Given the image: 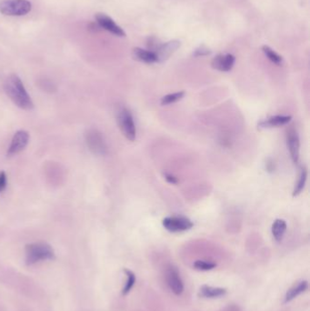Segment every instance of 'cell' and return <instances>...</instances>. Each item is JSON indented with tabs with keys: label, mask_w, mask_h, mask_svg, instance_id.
I'll list each match as a JSON object with an SVG mask.
<instances>
[{
	"label": "cell",
	"mask_w": 310,
	"mask_h": 311,
	"mask_svg": "<svg viewBox=\"0 0 310 311\" xmlns=\"http://www.w3.org/2000/svg\"><path fill=\"white\" fill-rule=\"evenodd\" d=\"M166 282L167 285L175 295L179 296L184 291V284L180 278L178 270L170 266L166 270Z\"/></svg>",
	"instance_id": "8"
},
{
	"label": "cell",
	"mask_w": 310,
	"mask_h": 311,
	"mask_svg": "<svg viewBox=\"0 0 310 311\" xmlns=\"http://www.w3.org/2000/svg\"><path fill=\"white\" fill-rule=\"evenodd\" d=\"M236 59L231 54L226 55H218L216 58H214L211 62V66L214 69H217L222 72H228L234 66Z\"/></svg>",
	"instance_id": "11"
},
{
	"label": "cell",
	"mask_w": 310,
	"mask_h": 311,
	"mask_svg": "<svg viewBox=\"0 0 310 311\" xmlns=\"http://www.w3.org/2000/svg\"><path fill=\"white\" fill-rule=\"evenodd\" d=\"M86 143L88 149L96 156H105L107 153L105 139L101 133L97 129H89L85 135Z\"/></svg>",
	"instance_id": "5"
},
{
	"label": "cell",
	"mask_w": 310,
	"mask_h": 311,
	"mask_svg": "<svg viewBox=\"0 0 310 311\" xmlns=\"http://www.w3.org/2000/svg\"><path fill=\"white\" fill-rule=\"evenodd\" d=\"M291 116H274L269 119H264L258 123L259 128H269V127H277V126L287 125L290 122Z\"/></svg>",
	"instance_id": "13"
},
{
	"label": "cell",
	"mask_w": 310,
	"mask_h": 311,
	"mask_svg": "<svg viewBox=\"0 0 310 311\" xmlns=\"http://www.w3.org/2000/svg\"><path fill=\"white\" fill-rule=\"evenodd\" d=\"M164 177H165V180H166L168 183H170V184H178V179H177L176 177H174L173 175H171V174L165 173V174H164Z\"/></svg>",
	"instance_id": "25"
},
{
	"label": "cell",
	"mask_w": 310,
	"mask_h": 311,
	"mask_svg": "<svg viewBox=\"0 0 310 311\" xmlns=\"http://www.w3.org/2000/svg\"><path fill=\"white\" fill-rule=\"evenodd\" d=\"M185 97V92L184 91H179V92L172 93L168 94L165 97L162 98L161 100V105L163 106H167L173 103H176L179 100H182Z\"/></svg>",
	"instance_id": "20"
},
{
	"label": "cell",
	"mask_w": 310,
	"mask_h": 311,
	"mask_svg": "<svg viewBox=\"0 0 310 311\" xmlns=\"http://www.w3.org/2000/svg\"><path fill=\"white\" fill-rule=\"evenodd\" d=\"M162 225L166 230L173 233L189 230L193 228V222L189 219L182 216H173L163 219Z\"/></svg>",
	"instance_id": "6"
},
{
	"label": "cell",
	"mask_w": 310,
	"mask_h": 311,
	"mask_svg": "<svg viewBox=\"0 0 310 311\" xmlns=\"http://www.w3.org/2000/svg\"><path fill=\"white\" fill-rule=\"evenodd\" d=\"M4 89L7 97L12 100L16 106L24 110L33 109V101L27 92L23 82L19 76L15 74L10 75L5 81Z\"/></svg>",
	"instance_id": "1"
},
{
	"label": "cell",
	"mask_w": 310,
	"mask_h": 311,
	"mask_svg": "<svg viewBox=\"0 0 310 311\" xmlns=\"http://www.w3.org/2000/svg\"><path fill=\"white\" fill-rule=\"evenodd\" d=\"M262 50L264 52L266 57L270 60L272 63L276 64V65H281L283 62V59L281 56H279L278 54L274 51L271 47L269 46H264L262 47Z\"/></svg>",
	"instance_id": "21"
},
{
	"label": "cell",
	"mask_w": 310,
	"mask_h": 311,
	"mask_svg": "<svg viewBox=\"0 0 310 311\" xmlns=\"http://www.w3.org/2000/svg\"><path fill=\"white\" fill-rule=\"evenodd\" d=\"M26 264L32 266L40 261L53 260L56 258L53 248L46 242H35L26 246Z\"/></svg>",
	"instance_id": "2"
},
{
	"label": "cell",
	"mask_w": 310,
	"mask_h": 311,
	"mask_svg": "<svg viewBox=\"0 0 310 311\" xmlns=\"http://www.w3.org/2000/svg\"><path fill=\"white\" fill-rule=\"evenodd\" d=\"M180 41L178 40H171L168 42H165L164 44H160L155 54L157 56L158 62H163L170 58V56L179 48Z\"/></svg>",
	"instance_id": "10"
},
{
	"label": "cell",
	"mask_w": 310,
	"mask_h": 311,
	"mask_svg": "<svg viewBox=\"0 0 310 311\" xmlns=\"http://www.w3.org/2000/svg\"><path fill=\"white\" fill-rule=\"evenodd\" d=\"M118 123L119 128L126 139L134 141L137 137V128L134 122L132 114L128 109L122 107L118 113Z\"/></svg>",
	"instance_id": "4"
},
{
	"label": "cell",
	"mask_w": 310,
	"mask_h": 311,
	"mask_svg": "<svg viewBox=\"0 0 310 311\" xmlns=\"http://www.w3.org/2000/svg\"><path fill=\"white\" fill-rule=\"evenodd\" d=\"M227 292V290L224 288H215L204 285L198 291V297L202 298H218L225 296Z\"/></svg>",
	"instance_id": "14"
},
{
	"label": "cell",
	"mask_w": 310,
	"mask_h": 311,
	"mask_svg": "<svg viewBox=\"0 0 310 311\" xmlns=\"http://www.w3.org/2000/svg\"><path fill=\"white\" fill-rule=\"evenodd\" d=\"M307 178H308V170L306 167H303L301 169V172L299 174V177L297 179V182L295 186V188L293 190V196L294 197H297L300 193L302 192V190L305 187L306 185V181H307Z\"/></svg>",
	"instance_id": "18"
},
{
	"label": "cell",
	"mask_w": 310,
	"mask_h": 311,
	"mask_svg": "<svg viewBox=\"0 0 310 311\" xmlns=\"http://www.w3.org/2000/svg\"><path fill=\"white\" fill-rule=\"evenodd\" d=\"M31 9L32 5L27 0H3L0 2V13L5 16H25Z\"/></svg>",
	"instance_id": "3"
},
{
	"label": "cell",
	"mask_w": 310,
	"mask_h": 311,
	"mask_svg": "<svg viewBox=\"0 0 310 311\" xmlns=\"http://www.w3.org/2000/svg\"><path fill=\"white\" fill-rule=\"evenodd\" d=\"M287 230V223L284 219H276L272 225V235L277 242H280Z\"/></svg>",
	"instance_id": "17"
},
{
	"label": "cell",
	"mask_w": 310,
	"mask_h": 311,
	"mask_svg": "<svg viewBox=\"0 0 310 311\" xmlns=\"http://www.w3.org/2000/svg\"><path fill=\"white\" fill-rule=\"evenodd\" d=\"M123 271L125 274V276H126V282H125V287H124V289H123V290H122V295H127L130 290H132L133 287H134V285L136 283V280H137V278H136V275H135V273L134 272L131 271L130 270H128V269H124L123 270Z\"/></svg>",
	"instance_id": "19"
},
{
	"label": "cell",
	"mask_w": 310,
	"mask_h": 311,
	"mask_svg": "<svg viewBox=\"0 0 310 311\" xmlns=\"http://www.w3.org/2000/svg\"><path fill=\"white\" fill-rule=\"evenodd\" d=\"M29 134L26 130H20L14 135L11 144L7 150V157H13L23 151L28 144Z\"/></svg>",
	"instance_id": "7"
},
{
	"label": "cell",
	"mask_w": 310,
	"mask_h": 311,
	"mask_svg": "<svg viewBox=\"0 0 310 311\" xmlns=\"http://www.w3.org/2000/svg\"><path fill=\"white\" fill-rule=\"evenodd\" d=\"M7 187V175L4 171L0 172V193L3 192Z\"/></svg>",
	"instance_id": "24"
},
{
	"label": "cell",
	"mask_w": 310,
	"mask_h": 311,
	"mask_svg": "<svg viewBox=\"0 0 310 311\" xmlns=\"http://www.w3.org/2000/svg\"><path fill=\"white\" fill-rule=\"evenodd\" d=\"M133 57L135 60L144 62L146 64H153L158 62L156 54L153 51L143 49L140 47H136L133 49Z\"/></svg>",
	"instance_id": "15"
},
{
	"label": "cell",
	"mask_w": 310,
	"mask_h": 311,
	"mask_svg": "<svg viewBox=\"0 0 310 311\" xmlns=\"http://www.w3.org/2000/svg\"><path fill=\"white\" fill-rule=\"evenodd\" d=\"M193 267L195 270H199V271H208V270H214L217 264L211 262V261H206V260H197L194 262Z\"/></svg>",
	"instance_id": "22"
},
{
	"label": "cell",
	"mask_w": 310,
	"mask_h": 311,
	"mask_svg": "<svg viewBox=\"0 0 310 311\" xmlns=\"http://www.w3.org/2000/svg\"><path fill=\"white\" fill-rule=\"evenodd\" d=\"M308 289H309V282L308 281L302 280V281L298 282L297 285L292 287L287 292L286 297H285V303H288L291 300H293L294 298H297L300 294L306 291Z\"/></svg>",
	"instance_id": "16"
},
{
	"label": "cell",
	"mask_w": 310,
	"mask_h": 311,
	"mask_svg": "<svg viewBox=\"0 0 310 311\" xmlns=\"http://www.w3.org/2000/svg\"><path fill=\"white\" fill-rule=\"evenodd\" d=\"M210 53H211V51L207 46H201L195 50L193 55H194V57H204V56H207Z\"/></svg>",
	"instance_id": "23"
},
{
	"label": "cell",
	"mask_w": 310,
	"mask_h": 311,
	"mask_svg": "<svg viewBox=\"0 0 310 311\" xmlns=\"http://www.w3.org/2000/svg\"><path fill=\"white\" fill-rule=\"evenodd\" d=\"M288 148L290 153V157L294 163H298L299 160V152H300V142L297 131L290 130L288 132L287 138Z\"/></svg>",
	"instance_id": "12"
},
{
	"label": "cell",
	"mask_w": 310,
	"mask_h": 311,
	"mask_svg": "<svg viewBox=\"0 0 310 311\" xmlns=\"http://www.w3.org/2000/svg\"><path fill=\"white\" fill-rule=\"evenodd\" d=\"M96 20L100 27L106 31L112 33L118 37H125V31L115 23V21L105 14L98 13L96 15Z\"/></svg>",
	"instance_id": "9"
}]
</instances>
